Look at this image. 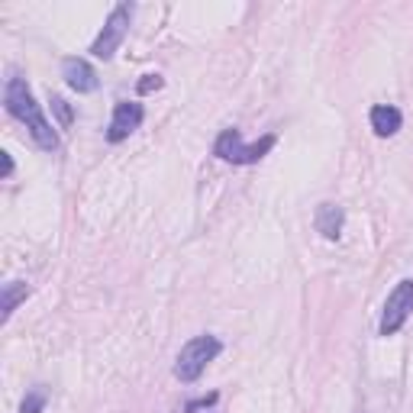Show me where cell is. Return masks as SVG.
Returning <instances> with one entry per match:
<instances>
[{
  "instance_id": "4fadbf2b",
  "label": "cell",
  "mask_w": 413,
  "mask_h": 413,
  "mask_svg": "<svg viewBox=\"0 0 413 413\" xmlns=\"http://www.w3.org/2000/svg\"><path fill=\"white\" fill-rule=\"evenodd\" d=\"M162 78H158V75H146L143 78V81H139V84H136V91H139V94H152V91H158V88H162Z\"/></svg>"
},
{
  "instance_id": "7c38bea8",
  "label": "cell",
  "mask_w": 413,
  "mask_h": 413,
  "mask_svg": "<svg viewBox=\"0 0 413 413\" xmlns=\"http://www.w3.org/2000/svg\"><path fill=\"white\" fill-rule=\"evenodd\" d=\"M52 113L58 116V126H71L75 123V110H71V103L65 97H52Z\"/></svg>"
},
{
  "instance_id": "3957f363",
  "label": "cell",
  "mask_w": 413,
  "mask_h": 413,
  "mask_svg": "<svg viewBox=\"0 0 413 413\" xmlns=\"http://www.w3.org/2000/svg\"><path fill=\"white\" fill-rule=\"evenodd\" d=\"M271 146H275V136L271 133L262 136L258 143L245 146L239 129H223V133L217 136V143H213V155L223 158V162H233V165H255L268 155Z\"/></svg>"
},
{
  "instance_id": "30bf717a",
  "label": "cell",
  "mask_w": 413,
  "mask_h": 413,
  "mask_svg": "<svg viewBox=\"0 0 413 413\" xmlns=\"http://www.w3.org/2000/svg\"><path fill=\"white\" fill-rule=\"evenodd\" d=\"M26 297H29L26 281H10V285H4V294H0V317L10 320L14 310L20 307V300H26Z\"/></svg>"
},
{
  "instance_id": "6da1fadb",
  "label": "cell",
  "mask_w": 413,
  "mask_h": 413,
  "mask_svg": "<svg viewBox=\"0 0 413 413\" xmlns=\"http://www.w3.org/2000/svg\"><path fill=\"white\" fill-rule=\"evenodd\" d=\"M4 107H7L10 116H16V120L29 129L33 143L39 146L42 152H55V149H58V136H55L52 123L46 120V113L39 110V103H36V97H33V91H29L26 78H20V75H10L7 78V88H4Z\"/></svg>"
},
{
  "instance_id": "8992f818",
  "label": "cell",
  "mask_w": 413,
  "mask_h": 413,
  "mask_svg": "<svg viewBox=\"0 0 413 413\" xmlns=\"http://www.w3.org/2000/svg\"><path fill=\"white\" fill-rule=\"evenodd\" d=\"M143 116H146L143 103L120 101L113 107V120H110V126H107V139L110 143H123V139H129L136 129L143 126Z\"/></svg>"
},
{
  "instance_id": "8fae6325",
  "label": "cell",
  "mask_w": 413,
  "mask_h": 413,
  "mask_svg": "<svg viewBox=\"0 0 413 413\" xmlns=\"http://www.w3.org/2000/svg\"><path fill=\"white\" fill-rule=\"evenodd\" d=\"M46 400H49L46 387H42V384H36L33 391H26V397H23L20 413H42V410H46Z\"/></svg>"
},
{
  "instance_id": "9c48e42d",
  "label": "cell",
  "mask_w": 413,
  "mask_h": 413,
  "mask_svg": "<svg viewBox=\"0 0 413 413\" xmlns=\"http://www.w3.org/2000/svg\"><path fill=\"white\" fill-rule=\"evenodd\" d=\"M400 123H404V116H400V110L391 107V103H378V107H372V129L381 136V139H387V136L397 133Z\"/></svg>"
},
{
  "instance_id": "5bb4252c",
  "label": "cell",
  "mask_w": 413,
  "mask_h": 413,
  "mask_svg": "<svg viewBox=\"0 0 413 413\" xmlns=\"http://www.w3.org/2000/svg\"><path fill=\"white\" fill-rule=\"evenodd\" d=\"M210 404H217V394H207V397H200V400H194V404H188V413H197V410H203V407H210Z\"/></svg>"
},
{
  "instance_id": "ba28073f",
  "label": "cell",
  "mask_w": 413,
  "mask_h": 413,
  "mask_svg": "<svg viewBox=\"0 0 413 413\" xmlns=\"http://www.w3.org/2000/svg\"><path fill=\"white\" fill-rule=\"evenodd\" d=\"M313 226H317V233L323 239H339L342 236V226H346V213H342V207H336V203H320Z\"/></svg>"
},
{
  "instance_id": "5b68a950",
  "label": "cell",
  "mask_w": 413,
  "mask_h": 413,
  "mask_svg": "<svg viewBox=\"0 0 413 413\" xmlns=\"http://www.w3.org/2000/svg\"><path fill=\"white\" fill-rule=\"evenodd\" d=\"M413 313V281L404 278L384 300V313H381V336H394V332L404 330V323Z\"/></svg>"
},
{
  "instance_id": "9a60e30c",
  "label": "cell",
  "mask_w": 413,
  "mask_h": 413,
  "mask_svg": "<svg viewBox=\"0 0 413 413\" xmlns=\"http://www.w3.org/2000/svg\"><path fill=\"white\" fill-rule=\"evenodd\" d=\"M4 155V178H10L14 175V158H10V152H0Z\"/></svg>"
},
{
  "instance_id": "52a82bcc",
  "label": "cell",
  "mask_w": 413,
  "mask_h": 413,
  "mask_svg": "<svg viewBox=\"0 0 413 413\" xmlns=\"http://www.w3.org/2000/svg\"><path fill=\"white\" fill-rule=\"evenodd\" d=\"M61 78L68 81V88L78 94H91L97 91V71L84 58H65L61 61Z\"/></svg>"
},
{
  "instance_id": "7a4b0ae2",
  "label": "cell",
  "mask_w": 413,
  "mask_h": 413,
  "mask_svg": "<svg viewBox=\"0 0 413 413\" xmlns=\"http://www.w3.org/2000/svg\"><path fill=\"white\" fill-rule=\"evenodd\" d=\"M220 349H223V342H220L217 336H194L188 342V346L178 352V362H175V378L184 381V384H190V381H197L203 374V368L210 365L213 359L220 355Z\"/></svg>"
},
{
  "instance_id": "277c9868",
  "label": "cell",
  "mask_w": 413,
  "mask_h": 413,
  "mask_svg": "<svg viewBox=\"0 0 413 413\" xmlns=\"http://www.w3.org/2000/svg\"><path fill=\"white\" fill-rule=\"evenodd\" d=\"M129 20H133V4H120V7H113V14L107 16L103 29L97 33L91 52H94L97 58H103V61L113 58L116 49L123 46V39H126V33H129Z\"/></svg>"
}]
</instances>
